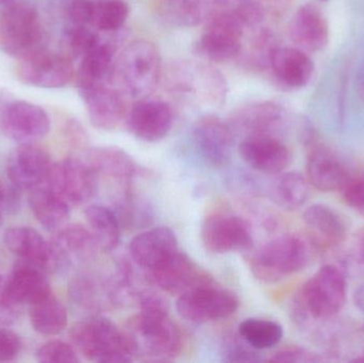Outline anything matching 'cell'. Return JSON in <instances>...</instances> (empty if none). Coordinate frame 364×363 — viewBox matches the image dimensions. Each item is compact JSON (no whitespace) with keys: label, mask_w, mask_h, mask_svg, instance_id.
Returning a JSON list of instances; mask_svg holds the SVG:
<instances>
[{"label":"cell","mask_w":364,"mask_h":363,"mask_svg":"<svg viewBox=\"0 0 364 363\" xmlns=\"http://www.w3.org/2000/svg\"><path fill=\"white\" fill-rule=\"evenodd\" d=\"M348 300V281L341 269L325 264L301 288L293 309L297 324L328 321L337 317Z\"/></svg>","instance_id":"7a4b0ae2"},{"label":"cell","mask_w":364,"mask_h":363,"mask_svg":"<svg viewBox=\"0 0 364 363\" xmlns=\"http://www.w3.org/2000/svg\"><path fill=\"white\" fill-rule=\"evenodd\" d=\"M193 140L201 159L213 166L222 168L230 161L233 151V130L215 115H205L195 124Z\"/></svg>","instance_id":"9a60e30c"},{"label":"cell","mask_w":364,"mask_h":363,"mask_svg":"<svg viewBox=\"0 0 364 363\" xmlns=\"http://www.w3.org/2000/svg\"><path fill=\"white\" fill-rule=\"evenodd\" d=\"M277 47L276 34L271 29L258 26L246 48V63L254 70H269L272 55Z\"/></svg>","instance_id":"f35d334b"},{"label":"cell","mask_w":364,"mask_h":363,"mask_svg":"<svg viewBox=\"0 0 364 363\" xmlns=\"http://www.w3.org/2000/svg\"><path fill=\"white\" fill-rule=\"evenodd\" d=\"M89 229L100 249L111 251L121 241V222L115 211L102 205H91L85 211Z\"/></svg>","instance_id":"d6a6232c"},{"label":"cell","mask_w":364,"mask_h":363,"mask_svg":"<svg viewBox=\"0 0 364 363\" xmlns=\"http://www.w3.org/2000/svg\"><path fill=\"white\" fill-rule=\"evenodd\" d=\"M316 253L307 234H282L259 249L250 260V269L259 281L277 283L307 268Z\"/></svg>","instance_id":"3957f363"},{"label":"cell","mask_w":364,"mask_h":363,"mask_svg":"<svg viewBox=\"0 0 364 363\" xmlns=\"http://www.w3.org/2000/svg\"><path fill=\"white\" fill-rule=\"evenodd\" d=\"M4 244L21 260L42 269L46 273L58 272L57 257L50 241L30 227H12L6 230Z\"/></svg>","instance_id":"603a6c76"},{"label":"cell","mask_w":364,"mask_h":363,"mask_svg":"<svg viewBox=\"0 0 364 363\" xmlns=\"http://www.w3.org/2000/svg\"><path fill=\"white\" fill-rule=\"evenodd\" d=\"M201 241L207 251L214 254L244 251L252 245V229L241 217L213 215L205 220L201 227Z\"/></svg>","instance_id":"e0dca14e"},{"label":"cell","mask_w":364,"mask_h":363,"mask_svg":"<svg viewBox=\"0 0 364 363\" xmlns=\"http://www.w3.org/2000/svg\"><path fill=\"white\" fill-rule=\"evenodd\" d=\"M178 251L176 234L168 227H156L138 234L130 243V255L136 266L154 270Z\"/></svg>","instance_id":"d4e9b609"},{"label":"cell","mask_w":364,"mask_h":363,"mask_svg":"<svg viewBox=\"0 0 364 363\" xmlns=\"http://www.w3.org/2000/svg\"><path fill=\"white\" fill-rule=\"evenodd\" d=\"M28 202L38 223L48 232H55L68 225L70 205L45 183L30 190Z\"/></svg>","instance_id":"4dcf8cb0"},{"label":"cell","mask_w":364,"mask_h":363,"mask_svg":"<svg viewBox=\"0 0 364 363\" xmlns=\"http://www.w3.org/2000/svg\"><path fill=\"white\" fill-rule=\"evenodd\" d=\"M322 1H327V0H322Z\"/></svg>","instance_id":"91938a15"},{"label":"cell","mask_w":364,"mask_h":363,"mask_svg":"<svg viewBox=\"0 0 364 363\" xmlns=\"http://www.w3.org/2000/svg\"><path fill=\"white\" fill-rule=\"evenodd\" d=\"M70 298L79 308L92 313L117 306L112 281H104L93 276H78L70 287Z\"/></svg>","instance_id":"1f68e13d"},{"label":"cell","mask_w":364,"mask_h":363,"mask_svg":"<svg viewBox=\"0 0 364 363\" xmlns=\"http://www.w3.org/2000/svg\"><path fill=\"white\" fill-rule=\"evenodd\" d=\"M21 190L11 183L10 187L0 180V209L2 211H16L21 202Z\"/></svg>","instance_id":"681fc988"},{"label":"cell","mask_w":364,"mask_h":363,"mask_svg":"<svg viewBox=\"0 0 364 363\" xmlns=\"http://www.w3.org/2000/svg\"><path fill=\"white\" fill-rule=\"evenodd\" d=\"M353 362H364V353L360 354L358 357L354 358L352 360Z\"/></svg>","instance_id":"9f6ffc18"},{"label":"cell","mask_w":364,"mask_h":363,"mask_svg":"<svg viewBox=\"0 0 364 363\" xmlns=\"http://www.w3.org/2000/svg\"><path fill=\"white\" fill-rule=\"evenodd\" d=\"M17 76L25 85L44 89L63 87L74 76L73 60L46 48L19 60Z\"/></svg>","instance_id":"7c38bea8"},{"label":"cell","mask_w":364,"mask_h":363,"mask_svg":"<svg viewBox=\"0 0 364 363\" xmlns=\"http://www.w3.org/2000/svg\"><path fill=\"white\" fill-rule=\"evenodd\" d=\"M149 277L158 289L178 296L192 288L213 283L209 274L200 270L188 255L179 251L161 266L149 271Z\"/></svg>","instance_id":"ffe728a7"},{"label":"cell","mask_w":364,"mask_h":363,"mask_svg":"<svg viewBox=\"0 0 364 363\" xmlns=\"http://www.w3.org/2000/svg\"><path fill=\"white\" fill-rule=\"evenodd\" d=\"M29 307L30 323L38 334L55 336L65 330L68 311L53 293Z\"/></svg>","instance_id":"e575fe53"},{"label":"cell","mask_w":364,"mask_h":363,"mask_svg":"<svg viewBox=\"0 0 364 363\" xmlns=\"http://www.w3.org/2000/svg\"><path fill=\"white\" fill-rule=\"evenodd\" d=\"M66 132H68V136L70 139V143L75 145V146L83 147L87 144V134H85V130L83 129L82 126L78 121H70L68 124Z\"/></svg>","instance_id":"f907efd6"},{"label":"cell","mask_w":364,"mask_h":363,"mask_svg":"<svg viewBox=\"0 0 364 363\" xmlns=\"http://www.w3.org/2000/svg\"><path fill=\"white\" fill-rule=\"evenodd\" d=\"M73 347L89 362H130L134 359L123 330L106 318L92 315L73 326Z\"/></svg>","instance_id":"277c9868"},{"label":"cell","mask_w":364,"mask_h":363,"mask_svg":"<svg viewBox=\"0 0 364 363\" xmlns=\"http://www.w3.org/2000/svg\"><path fill=\"white\" fill-rule=\"evenodd\" d=\"M21 306L13 300L8 291L6 277L0 275V326H9L16 321Z\"/></svg>","instance_id":"bcb514c9"},{"label":"cell","mask_w":364,"mask_h":363,"mask_svg":"<svg viewBox=\"0 0 364 363\" xmlns=\"http://www.w3.org/2000/svg\"><path fill=\"white\" fill-rule=\"evenodd\" d=\"M129 11L125 0H92L90 26L100 31H119L125 25Z\"/></svg>","instance_id":"74e56055"},{"label":"cell","mask_w":364,"mask_h":363,"mask_svg":"<svg viewBox=\"0 0 364 363\" xmlns=\"http://www.w3.org/2000/svg\"><path fill=\"white\" fill-rule=\"evenodd\" d=\"M85 160L96 174L119 181H129L143 170L129 153L115 146L90 149Z\"/></svg>","instance_id":"f546056e"},{"label":"cell","mask_w":364,"mask_h":363,"mask_svg":"<svg viewBox=\"0 0 364 363\" xmlns=\"http://www.w3.org/2000/svg\"><path fill=\"white\" fill-rule=\"evenodd\" d=\"M287 124V112L272 102H252L233 113L230 127L246 136H279ZM280 138V136H279Z\"/></svg>","instance_id":"7402d4cb"},{"label":"cell","mask_w":364,"mask_h":363,"mask_svg":"<svg viewBox=\"0 0 364 363\" xmlns=\"http://www.w3.org/2000/svg\"><path fill=\"white\" fill-rule=\"evenodd\" d=\"M269 70L278 85L296 90L306 87L311 80L314 64L301 49L277 47L272 55Z\"/></svg>","instance_id":"4316f807"},{"label":"cell","mask_w":364,"mask_h":363,"mask_svg":"<svg viewBox=\"0 0 364 363\" xmlns=\"http://www.w3.org/2000/svg\"><path fill=\"white\" fill-rule=\"evenodd\" d=\"M290 36L301 50L316 53L327 46L328 23L316 4H304L295 12L290 23Z\"/></svg>","instance_id":"484cf974"},{"label":"cell","mask_w":364,"mask_h":363,"mask_svg":"<svg viewBox=\"0 0 364 363\" xmlns=\"http://www.w3.org/2000/svg\"><path fill=\"white\" fill-rule=\"evenodd\" d=\"M174 114L170 104L151 97L141 98L127 113L130 132L139 140L156 143L164 140L173 128Z\"/></svg>","instance_id":"5bb4252c"},{"label":"cell","mask_w":364,"mask_h":363,"mask_svg":"<svg viewBox=\"0 0 364 363\" xmlns=\"http://www.w3.org/2000/svg\"><path fill=\"white\" fill-rule=\"evenodd\" d=\"M46 34L38 10L23 1L6 4L0 16V46L21 60L45 48Z\"/></svg>","instance_id":"8992f818"},{"label":"cell","mask_w":364,"mask_h":363,"mask_svg":"<svg viewBox=\"0 0 364 363\" xmlns=\"http://www.w3.org/2000/svg\"><path fill=\"white\" fill-rule=\"evenodd\" d=\"M36 360L42 363H76L80 362L78 352L72 345L51 340L43 343L36 352Z\"/></svg>","instance_id":"b9f144b4"},{"label":"cell","mask_w":364,"mask_h":363,"mask_svg":"<svg viewBox=\"0 0 364 363\" xmlns=\"http://www.w3.org/2000/svg\"><path fill=\"white\" fill-rule=\"evenodd\" d=\"M51 13L65 26H90L92 0H49Z\"/></svg>","instance_id":"60d3db41"},{"label":"cell","mask_w":364,"mask_h":363,"mask_svg":"<svg viewBox=\"0 0 364 363\" xmlns=\"http://www.w3.org/2000/svg\"><path fill=\"white\" fill-rule=\"evenodd\" d=\"M352 256L356 262L364 266V227L360 228L353 238Z\"/></svg>","instance_id":"816d5d0a"},{"label":"cell","mask_w":364,"mask_h":363,"mask_svg":"<svg viewBox=\"0 0 364 363\" xmlns=\"http://www.w3.org/2000/svg\"><path fill=\"white\" fill-rule=\"evenodd\" d=\"M100 36L89 29L87 26H65L62 34L64 55L70 59H82L85 53L96 44Z\"/></svg>","instance_id":"ab89813d"},{"label":"cell","mask_w":364,"mask_h":363,"mask_svg":"<svg viewBox=\"0 0 364 363\" xmlns=\"http://www.w3.org/2000/svg\"><path fill=\"white\" fill-rule=\"evenodd\" d=\"M123 332L134 358L143 362H168L181 354V332L168 315L166 304L140 308L126 322Z\"/></svg>","instance_id":"6da1fadb"},{"label":"cell","mask_w":364,"mask_h":363,"mask_svg":"<svg viewBox=\"0 0 364 363\" xmlns=\"http://www.w3.org/2000/svg\"><path fill=\"white\" fill-rule=\"evenodd\" d=\"M115 51L117 46L112 40L98 38L96 44L81 59L77 72L79 91L111 83L117 65Z\"/></svg>","instance_id":"83f0119b"},{"label":"cell","mask_w":364,"mask_h":363,"mask_svg":"<svg viewBox=\"0 0 364 363\" xmlns=\"http://www.w3.org/2000/svg\"><path fill=\"white\" fill-rule=\"evenodd\" d=\"M0 127L6 136L19 144H34L50 129V121L44 109L31 102H9L0 111Z\"/></svg>","instance_id":"4fadbf2b"},{"label":"cell","mask_w":364,"mask_h":363,"mask_svg":"<svg viewBox=\"0 0 364 363\" xmlns=\"http://www.w3.org/2000/svg\"><path fill=\"white\" fill-rule=\"evenodd\" d=\"M242 340L257 351L273 349L279 345L284 330L277 322L262 319L244 320L239 326Z\"/></svg>","instance_id":"8d00e7d4"},{"label":"cell","mask_w":364,"mask_h":363,"mask_svg":"<svg viewBox=\"0 0 364 363\" xmlns=\"http://www.w3.org/2000/svg\"><path fill=\"white\" fill-rule=\"evenodd\" d=\"M198 42L201 55L212 61L235 59L242 53L246 28L231 10H214L207 19Z\"/></svg>","instance_id":"ba28073f"},{"label":"cell","mask_w":364,"mask_h":363,"mask_svg":"<svg viewBox=\"0 0 364 363\" xmlns=\"http://www.w3.org/2000/svg\"><path fill=\"white\" fill-rule=\"evenodd\" d=\"M53 166L44 149L36 144H19L9 156L6 173L17 189L30 191L46 183Z\"/></svg>","instance_id":"2e32d148"},{"label":"cell","mask_w":364,"mask_h":363,"mask_svg":"<svg viewBox=\"0 0 364 363\" xmlns=\"http://www.w3.org/2000/svg\"><path fill=\"white\" fill-rule=\"evenodd\" d=\"M339 192L344 204L364 217V172L348 177Z\"/></svg>","instance_id":"ee69618b"},{"label":"cell","mask_w":364,"mask_h":363,"mask_svg":"<svg viewBox=\"0 0 364 363\" xmlns=\"http://www.w3.org/2000/svg\"><path fill=\"white\" fill-rule=\"evenodd\" d=\"M11 298L19 306L34 304L51 294L46 272L29 262L19 260L12 273L6 277Z\"/></svg>","instance_id":"f1b7e54d"},{"label":"cell","mask_w":364,"mask_h":363,"mask_svg":"<svg viewBox=\"0 0 364 363\" xmlns=\"http://www.w3.org/2000/svg\"><path fill=\"white\" fill-rule=\"evenodd\" d=\"M176 92L179 98L197 99L205 106L220 108L226 102L228 85L215 66L184 61L177 77Z\"/></svg>","instance_id":"30bf717a"},{"label":"cell","mask_w":364,"mask_h":363,"mask_svg":"<svg viewBox=\"0 0 364 363\" xmlns=\"http://www.w3.org/2000/svg\"><path fill=\"white\" fill-rule=\"evenodd\" d=\"M223 357L227 362H259L262 360L257 350L252 349L248 345L245 347L237 342L226 345Z\"/></svg>","instance_id":"c3c4849f"},{"label":"cell","mask_w":364,"mask_h":363,"mask_svg":"<svg viewBox=\"0 0 364 363\" xmlns=\"http://www.w3.org/2000/svg\"><path fill=\"white\" fill-rule=\"evenodd\" d=\"M239 153L252 170L265 175L282 174L292 161L290 148L279 136H245Z\"/></svg>","instance_id":"ac0fdd59"},{"label":"cell","mask_w":364,"mask_h":363,"mask_svg":"<svg viewBox=\"0 0 364 363\" xmlns=\"http://www.w3.org/2000/svg\"><path fill=\"white\" fill-rule=\"evenodd\" d=\"M79 93L87 107L90 121L97 129L112 131L127 117L125 97L110 83L81 90Z\"/></svg>","instance_id":"44dd1931"},{"label":"cell","mask_w":364,"mask_h":363,"mask_svg":"<svg viewBox=\"0 0 364 363\" xmlns=\"http://www.w3.org/2000/svg\"><path fill=\"white\" fill-rule=\"evenodd\" d=\"M58 261V273L68 270L75 261L93 259L100 246L89 228L68 224L55 232L51 239Z\"/></svg>","instance_id":"cb8c5ba5"},{"label":"cell","mask_w":364,"mask_h":363,"mask_svg":"<svg viewBox=\"0 0 364 363\" xmlns=\"http://www.w3.org/2000/svg\"><path fill=\"white\" fill-rule=\"evenodd\" d=\"M45 185H48L70 207L91 200L97 193V174L85 159L70 156L53 163Z\"/></svg>","instance_id":"9c48e42d"},{"label":"cell","mask_w":364,"mask_h":363,"mask_svg":"<svg viewBox=\"0 0 364 363\" xmlns=\"http://www.w3.org/2000/svg\"><path fill=\"white\" fill-rule=\"evenodd\" d=\"M307 146L306 177L321 192L339 191L350 177L348 166L331 147L318 141L312 129L304 130Z\"/></svg>","instance_id":"8fae6325"},{"label":"cell","mask_w":364,"mask_h":363,"mask_svg":"<svg viewBox=\"0 0 364 363\" xmlns=\"http://www.w3.org/2000/svg\"><path fill=\"white\" fill-rule=\"evenodd\" d=\"M21 351L18 335L6 328H0V362L14 360Z\"/></svg>","instance_id":"7dc6e473"},{"label":"cell","mask_w":364,"mask_h":363,"mask_svg":"<svg viewBox=\"0 0 364 363\" xmlns=\"http://www.w3.org/2000/svg\"><path fill=\"white\" fill-rule=\"evenodd\" d=\"M213 9L212 0H166L164 14L179 27H195L207 21Z\"/></svg>","instance_id":"d590c367"},{"label":"cell","mask_w":364,"mask_h":363,"mask_svg":"<svg viewBox=\"0 0 364 363\" xmlns=\"http://www.w3.org/2000/svg\"><path fill=\"white\" fill-rule=\"evenodd\" d=\"M267 9V12L273 14H282L286 11L290 0H259Z\"/></svg>","instance_id":"f5cc1de1"},{"label":"cell","mask_w":364,"mask_h":363,"mask_svg":"<svg viewBox=\"0 0 364 363\" xmlns=\"http://www.w3.org/2000/svg\"><path fill=\"white\" fill-rule=\"evenodd\" d=\"M176 308L181 317L186 321L205 324L232 315L239 308V300L232 292L208 283L181 294Z\"/></svg>","instance_id":"52a82bcc"},{"label":"cell","mask_w":364,"mask_h":363,"mask_svg":"<svg viewBox=\"0 0 364 363\" xmlns=\"http://www.w3.org/2000/svg\"><path fill=\"white\" fill-rule=\"evenodd\" d=\"M322 358L318 357L314 352L299 347V345H288L276 351L269 358V362L278 363H306L318 362Z\"/></svg>","instance_id":"f6af8a7d"},{"label":"cell","mask_w":364,"mask_h":363,"mask_svg":"<svg viewBox=\"0 0 364 363\" xmlns=\"http://www.w3.org/2000/svg\"><path fill=\"white\" fill-rule=\"evenodd\" d=\"M354 300L356 306L364 313V285L360 286V287L355 291Z\"/></svg>","instance_id":"11a10c76"},{"label":"cell","mask_w":364,"mask_h":363,"mask_svg":"<svg viewBox=\"0 0 364 363\" xmlns=\"http://www.w3.org/2000/svg\"><path fill=\"white\" fill-rule=\"evenodd\" d=\"M309 181L305 175L299 172H288L279 174L271 187V197L274 202L286 209L296 210L303 207L310 198Z\"/></svg>","instance_id":"836d02e7"},{"label":"cell","mask_w":364,"mask_h":363,"mask_svg":"<svg viewBox=\"0 0 364 363\" xmlns=\"http://www.w3.org/2000/svg\"><path fill=\"white\" fill-rule=\"evenodd\" d=\"M12 1H14V0H0V6H6Z\"/></svg>","instance_id":"6f0895ef"},{"label":"cell","mask_w":364,"mask_h":363,"mask_svg":"<svg viewBox=\"0 0 364 363\" xmlns=\"http://www.w3.org/2000/svg\"><path fill=\"white\" fill-rule=\"evenodd\" d=\"M356 78L357 89H358L361 98L364 100V61L363 62V64H361L358 72H357Z\"/></svg>","instance_id":"db71d44e"},{"label":"cell","mask_w":364,"mask_h":363,"mask_svg":"<svg viewBox=\"0 0 364 363\" xmlns=\"http://www.w3.org/2000/svg\"><path fill=\"white\" fill-rule=\"evenodd\" d=\"M115 74L126 93L136 99L149 97L164 74L159 50L149 40L130 43L117 58Z\"/></svg>","instance_id":"5b68a950"},{"label":"cell","mask_w":364,"mask_h":363,"mask_svg":"<svg viewBox=\"0 0 364 363\" xmlns=\"http://www.w3.org/2000/svg\"><path fill=\"white\" fill-rule=\"evenodd\" d=\"M229 10L245 28H256L264 21L267 11L259 0H235Z\"/></svg>","instance_id":"7bdbcfd3"},{"label":"cell","mask_w":364,"mask_h":363,"mask_svg":"<svg viewBox=\"0 0 364 363\" xmlns=\"http://www.w3.org/2000/svg\"><path fill=\"white\" fill-rule=\"evenodd\" d=\"M308 238L318 251L333 249L346 242L350 232L348 220L339 211L325 204H314L303 213Z\"/></svg>","instance_id":"d6986e66"},{"label":"cell","mask_w":364,"mask_h":363,"mask_svg":"<svg viewBox=\"0 0 364 363\" xmlns=\"http://www.w3.org/2000/svg\"><path fill=\"white\" fill-rule=\"evenodd\" d=\"M2 212H4V211L0 209V225H1L2 223Z\"/></svg>","instance_id":"680465c9"}]
</instances>
